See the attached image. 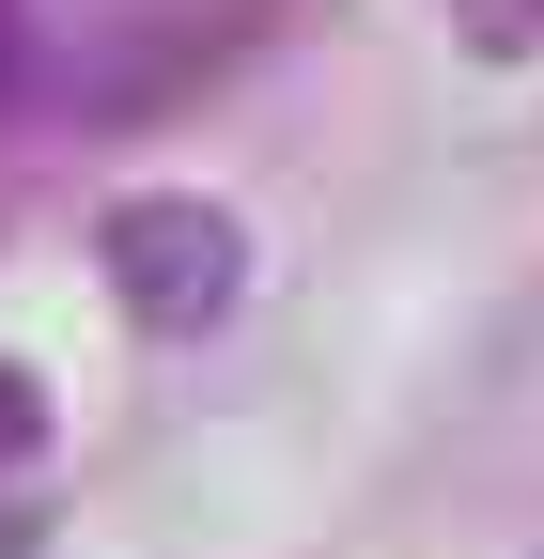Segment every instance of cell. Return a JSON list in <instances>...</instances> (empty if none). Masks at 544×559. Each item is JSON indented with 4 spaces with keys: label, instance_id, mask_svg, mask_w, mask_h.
<instances>
[{
    "label": "cell",
    "instance_id": "6da1fadb",
    "mask_svg": "<svg viewBox=\"0 0 544 559\" xmlns=\"http://www.w3.org/2000/svg\"><path fill=\"white\" fill-rule=\"evenodd\" d=\"M94 264H109L125 326H156V342L218 326V311L249 296V234H234V202H202V187H141V202H109Z\"/></svg>",
    "mask_w": 544,
    "mask_h": 559
},
{
    "label": "cell",
    "instance_id": "7a4b0ae2",
    "mask_svg": "<svg viewBox=\"0 0 544 559\" xmlns=\"http://www.w3.org/2000/svg\"><path fill=\"white\" fill-rule=\"evenodd\" d=\"M466 47H544V0H451Z\"/></svg>",
    "mask_w": 544,
    "mask_h": 559
},
{
    "label": "cell",
    "instance_id": "3957f363",
    "mask_svg": "<svg viewBox=\"0 0 544 559\" xmlns=\"http://www.w3.org/2000/svg\"><path fill=\"white\" fill-rule=\"evenodd\" d=\"M32 436H47V389H32V373H16V358H0V466H16V451H32Z\"/></svg>",
    "mask_w": 544,
    "mask_h": 559
}]
</instances>
